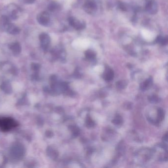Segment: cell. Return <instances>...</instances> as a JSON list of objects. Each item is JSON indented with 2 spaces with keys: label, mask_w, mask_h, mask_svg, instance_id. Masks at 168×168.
<instances>
[{
  "label": "cell",
  "mask_w": 168,
  "mask_h": 168,
  "mask_svg": "<svg viewBox=\"0 0 168 168\" xmlns=\"http://www.w3.org/2000/svg\"><path fill=\"white\" fill-rule=\"evenodd\" d=\"M90 45V41L86 38H77L72 43V46L74 48L80 49L88 48Z\"/></svg>",
  "instance_id": "6da1fadb"
},
{
  "label": "cell",
  "mask_w": 168,
  "mask_h": 168,
  "mask_svg": "<svg viewBox=\"0 0 168 168\" xmlns=\"http://www.w3.org/2000/svg\"><path fill=\"white\" fill-rule=\"evenodd\" d=\"M16 126V123L10 118H3L0 119V127L4 131H8Z\"/></svg>",
  "instance_id": "7a4b0ae2"
},
{
  "label": "cell",
  "mask_w": 168,
  "mask_h": 168,
  "mask_svg": "<svg viewBox=\"0 0 168 168\" xmlns=\"http://www.w3.org/2000/svg\"><path fill=\"white\" fill-rule=\"evenodd\" d=\"M141 34L142 37H143V38L147 41H152L155 38L154 33L147 29H143L141 30Z\"/></svg>",
  "instance_id": "3957f363"
}]
</instances>
